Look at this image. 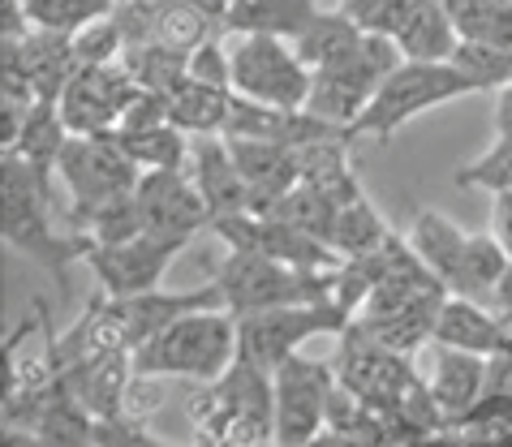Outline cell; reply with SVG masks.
<instances>
[{
    "label": "cell",
    "mask_w": 512,
    "mask_h": 447,
    "mask_svg": "<svg viewBox=\"0 0 512 447\" xmlns=\"http://www.w3.org/2000/svg\"><path fill=\"white\" fill-rule=\"evenodd\" d=\"M186 417L198 443H233V447L276 443L272 370L237 357L216 383H198V392L186 400Z\"/></svg>",
    "instance_id": "6da1fadb"
},
{
    "label": "cell",
    "mask_w": 512,
    "mask_h": 447,
    "mask_svg": "<svg viewBox=\"0 0 512 447\" xmlns=\"http://www.w3.org/2000/svg\"><path fill=\"white\" fill-rule=\"evenodd\" d=\"M0 233L9 250L39 263L56 284H65V271L78 263V237H61L52 224L56 215V181L22 160L5 155V177H0Z\"/></svg>",
    "instance_id": "7a4b0ae2"
},
{
    "label": "cell",
    "mask_w": 512,
    "mask_h": 447,
    "mask_svg": "<svg viewBox=\"0 0 512 447\" xmlns=\"http://www.w3.org/2000/svg\"><path fill=\"white\" fill-rule=\"evenodd\" d=\"M237 362V319L229 310H194L134 349L138 379L216 383Z\"/></svg>",
    "instance_id": "3957f363"
},
{
    "label": "cell",
    "mask_w": 512,
    "mask_h": 447,
    "mask_svg": "<svg viewBox=\"0 0 512 447\" xmlns=\"http://www.w3.org/2000/svg\"><path fill=\"white\" fill-rule=\"evenodd\" d=\"M336 271H302V267L276 263V258L250 254V250H229L224 258H211L207 263V276L224 293V310L233 319L259 314V310L327 301L336 293Z\"/></svg>",
    "instance_id": "277c9868"
},
{
    "label": "cell",
    "mask_w": 512,
    "mask_h": 447,
    "mask_svg": "<svg viewBox=\"0 0 512 447\" xmlns=\"http://www.w3.org/2000/svg\"><path fill=\"white\" fill-rule=\"evenodd\" d=\"M461 95H478V86L452 61H401L371 95L362 117L349 125V142L388 147L396 138V129H405L414 117H422V112L452 104V99H461Z\"/></svg>",
    "instance_id": "5b68a950"
},
{
    "label": "cell",
    "mask_w": 512,
    "mask_h": 447,
    "mask_svg": "<svg viewBox=\"0 0 512 447\" xmlns=\"http://www.w3.org/2000/svg\"><path fill=\"white\" fill-rule=\"evenodd\" d=\"M56 181L65 190V220L82 233L104 207L134 198L142 168L125 155L117 134H69L56 160Z\"/></svg>",
    "instance_id": "8992f818"
},
{
    "label": "cell",
    "mask_w": 512,
    "mask_h": 447,
    "mask_svg": "<svg viewBox=\"0 0 512 447\" xmlns=\"http://www.w3.org/2000/svg\"><path fill=\"white\" fill-rule=\"evenodd\" d=\"M401 61L405 56L392 43V35H362V43L349 56H340V61L315 69L306 108L349 134V125L362 117L366 104H371V95L379 91L383 78H388Z\"/></svg>",
    "instance_id": "52a82bcc"
},
{
    "label": "cell",
    "mask_w": 512,
    "mask_h": 447,
    "mask_svg": "<svg viewBox=\"0 0 512 447\" xmlns=\"http://www.w3.org/2000/svg\"><path fill=\"white\" fill-rule=\"evenodd\" d=\"M358 319L353 310H345L336 297L310 301V306H280V310H259V314H241L237 319V357L276 370L280 362H289L293 353H302V344L319 336H345L349 323Z\"/></svg>",
    "instance_id": "ba28073f"
},
{
    "label": "cell",
    "mask_w": 512,
    "mask_h": 447,
    "mask_svg": "<svg viewBox=\"0 0 512 447\" xmlns=\"http://www.w3.org/2000/svg\"><path fill=\"white\" fill-rule=\"evenodd\" d=\"M233 91L267 108H306L310 99V69L289 39L276 35H237L233 43Z\"/></svg>",
    "instance_id": "9c48e42d"
},
{
    "label": "cell",
    "mask_w": 512,
    "mask_h": 447,
    "mask_svg": "<svg viewBox=\"0 0 512 447\" xmlns=\"http://www.w3.org/2000/svg\"><path fill=\"white\" fill-rule=\"evenodd\" d=\"M336 362L293 353L272 370L276 392V447H306L327 430V409L336 396Z\"/></svg>",
    "instance_id": "30bf717a"
},
{
    "label": "cell",
    "mask_w": 512,
    "mask_h": 447,
    "mask_svg": "<svg viewBox=\"0 0 512 447\" xmlns=\"http://www.w3.org/2000/svg\"><path fill=\"white\" fill-rule=\"evenodd\" d=\"M181 254H186V241H173L160 233H138L121 245H99L78 237V263L91 271L95 288H104L108 297H138V293H151V288H164V271Z\"/></svg>",
    "instance_id": "8fae6325"
},
{
    "label": "cell",
    "mask_w": 512,
    "mask_h": 447,
    "mask_svg": "<svg viewBox=\"0 0 512 447\" xmlns=\"http://www.w3.org/2000/svg\"><path fill=\"white\" fill-rule=\"evenodd\" d=\"M332 362H336L340 387H349L353 396H362L366 405H375L388 417L401 413L409 392L422 383L405 353H392L383 344H375L358 323H349V331L340 336V353Z\"/></svg>",
    "instance_id": "7c38bea8"
},
{
    "label": "cell",
    "mask_w": 512,
    "mask_h": 447,
    "mask_svg": "<svg viewBox=\"0 0 512 447\" xmlns=\"http://www.w3.org/2000/svg\"><path fill=\"white\" fill-rule=\"evenodd\" d=\"M229 250H250V254H267L276 263H289V267H302V271H336L345 258H340L327 241H315L302 228L284 224L280 215H224V220L211 224Z\"/></svg>",
    "instance_id": "4fadbf2b"
},
{
    "label": "cell",
    "mask_w": 512,
    "mask_h": 447,
    "mask_svg": "<svg viewBox=\"0 0 512 447\" xmlns=\"http://www.w3.org/2000/svg\"><path fill=\"white\" fill-rule=\"evenodd\" d=\"M134 99L138 82L125 74V65H82L69 78L56 112L69 125V134H112Z\"/></svg>",
    "instance_id": "5bb4252c"
},
{
    "label": "cell",
    "mask_w": 512,
    "mask_h": 447,
    "mask_svg": "<svg viewBox=\"0 0 512 447\" xmlns=\"http://www.w3.org/2000/svg\"><path fill=\"white\" fill-rule=\"evenodd\" d=\"M134 203L142 211L147 233L173 237V241H194L203 228H211V211L198 194V185L186 168H160V172H142Z\"/></svg>",
    "instance_id": "9a60e30c"
},
{
    "label": "cell",
    "mask_w": 512,
    "mask_h": 447,
    "mask_svg": "<svg viewBox=\"0 0 512 447\" xmlns=\"http://www.w3.org/2000/svg\"><path fill=\"white\" fill-rule=\"evenodd\" d=\"M69 396L87 409L95 422H117V417H130L134 405V387H138V370H134V353L117 349L104 357H91L74 370L61 374Z\"/></svg>",
    "instance_id": "2e32d148"
},
{
    "label": "cell",
    "mask_w": 512,
    "mask_h": 447,
    "mask_svg": "<svg viewBox=\"0 0 512 447\" xmlns=\"http://www.w3.org/2000/svg\"><path fill=\"white\" fill-rule=\"evenodd\" d=\"M233 164L250 190V211L267 215L284 194L302 181V164H297V147L284 142H259V138H229Z\"/></svg>",
    "instance_id": "e0dca14e"
},
{
    "label": "cell",
    "mask_w": 512,
    "mask_h": 447,
    "mask_svg": "<svg viewBox=\"0 0 512 447\" xmlns=\"http://www.w3.org/2000/svg\"><path fill=\"white\" fill-rule=\"evenodd\" d=\"M512 323L504 314H495L487 301L448 293L444 306L435 314V340L439 349H461V353H478V357H495L504 353Z\"/></svg>",
    "instance_id": "ac0fdd59"
},
{
    "label": "cell",
    "mask_w": 512,
    "mask_h": 447,
    "mask_svg": "<svg viewBox=\"0 0 512 447\" xmlns=\"http://www.w3.org/2000/svg\"><path fill=\"white\" fill-rule=\"evenodd\" d=\"M186 172L194 177L198 194H203V203L211 211V224L224 220V215H246L250 211V190H246V181H241V172L233 164L229 138H220V134L194 138Z\"/></svg>",
    "instance_id": "d6986e66"
},
{
    "label": "cell",
    "mask_w": 512,
    "mask_h": 447,
    "mask_svg": "<svg viewBox=\"0 0 512 447\" xmlns=\"http://www.w3.org/2000/svg\"><path fill=\"white\" fill-rule=\"evenodd\" d=\"M392 43L405 61H452L461 31L444 0H405L401 18L392 26Z\"/></svg>",
    "instance_id": "ffe728a7"
},
{
    "label": "cell",
    "mask_w": 512,
    "mask_h": 447,
    "mask_svg": "<svg viewBox=\"0 0 512 447\" xmlns=\"http://www.w3.org/2000/svg\"><path fill=\"white\" fill-rule=\"evenodd\" d=\"M18 61L31 78V91L39 104H61L69 78L78 74V61H74V39L69 35H56V31H39L31 26L22 39H5Z\"/></svg>",
    "instance_id": "44dd1931"
},
{
    "label": "cell",
    "mask_w": 512,
    "mask_h": 447,
    "mask_svg": "<svg viewBox=\"0 0 512 447\" xmlns=\"http://www.w3.org/2000/svg\"><path fill=\"white\" fill-rule=\"evenodd\" d=\"M487 379H491V357L478 353H461V349H439L435 344V362H431V387L435 405L444 409V417L452 426L487 396Z\"/></svg>",
    "instance_id": "7402d4cb"
},
{
    "label": "cell",
    "mask_w": 512,
    "mask_h": 447,
    "mask_svg": "<svg viewBox=\"0 0 512 447\" xmlns=\"http://www.w3.org/2000/svg\"><path fill=\"white\" fill-rule=\"evenodd\" d=\"M323 5L319 0H233L224 13V31L229 35H276L297 43V35L310 26Z\"/></svg>",
    "instance_id": "603a6c76"
},
{
    "label": "cell",
    "mask_w": 512,
    "mask_h": 447,
    "mask_svg": "<svg viewBox=\"0 0 512 447\" xmlns=\"http://www.w3.org/2000/svg\"><path fill=\"white\" fill-rule=\"evenodd\" d=\"M349 138H323V142H310V147L297 151V164H302V185L319 190L323 198H332L336 207H349L366 194L362 181L353 177V164H349Z\"/></svg>",
    "instance_id": "cb8c5ba5"
},
{
    "label": "cell",
    "mask_w": 512,
    "mask_h": 447,
    "mask_svg": "<svg viewBox=\"0 0 512 447\" xmlns=\"http://www.w3.org/2000/svg\"><path fill=\"white\" fill-rule=\"evenodd\" d=\"M233 95L237 91H224V86H207L198 78H186L181 86L164 95L168 104V121L177 129H186L190 138H211L229 129V112H233Z\"/></svg>",
    "instance_id": "d4e9b609"
},
{
    "label": "cell",
    "mask_w": 512,
    "mask_h": 447,
    "mask_svg": "<svg viewBox=\"0 0 512 447\" xmlns=\"http://www.w3.org/2000/svg\"><path fill=\"white\" fill-rule=\"evenodd\" d=\"M465 241H469L465 228L435 207H418L414 220H409V245H414L422 263L448 284V293H452V276H457V267H461Z\"/></svg>",
    "instance_id": "484cf974"
},
{
    "label": "cell",
    "mask_w": 512,
    "mask_h": 447,
    "mask_svg": "<svg viewBox=\"0 0 512 447\" xmlns=\"http://www.w3.org/2000/svg\"><path fill=\"white\" fill-rule=\"evenodd\" d=\"M439 306H444V301H426V306H405V310H388V314H358L353 323H358L375 344H383V349L414 357L422 344L435 340Z\"/></svg>",
    "instance_id": "4316f807"
},
{
    "label": "cell",
    "mask_w": 512,
    "mask_h": 447,
    "mask_svg": "<svg viewBox=\"0 0 512 447\" xmlns=\"http://www.w3.org/2000/svg\"><path fill=\"white\" fill-rule=\"evenodd\" d=\"M125 155L142 168V172H160V168H186L190 164V147L194 138L186 129H177L173 121L160 125H142V129H112Z\"/></svg>",
    "instance_id": "83f0119b"
},
{
    "label": "cell",
    "mask_w": 512,
    "mask_h": 447,
    "mask_svg": "<svg viewBox=\"0 0 512 447\" xmlns=\"http://www.w3.org/2000/svg\"><path fill=\"white\" fill-rule=\"evenodd\" d=\"M190 56L194 52L168 48V43H130L121 56V65H125V74L138 82V91L168 95L173 86H181L190 78Z\"/></svg>",
    "instance_id": "f1b7e54d"
},
{
    "label": "cell",
    "mask_w": 512,
    "mask_h": 447,
    "mask_svg": "<svg viewBox=\"0 0 512 447\" xmlns=\"http://www.w3.org/2000/svg\"><path fill=\"white\" fill-rule=\"evenodd\" d=\"M362 35H366L362 26H353L340 9H319L315 18H310L306 31L297 35L293 48L310 69H323V65L340 61V56H349L362 43Z\"/></svg>",
    "instance_id": "f546056e"
},
{
    "label": "cell",
    "mask_w": 512,
    "mask_h": 447,
    "mask_svg": "<svg viewBox=\"0 0 512 447\" xmlns=\"http://www.w3.org/2000/svg\"><path fill=\"white\" fill-rule=\"evenodd\" d=\"M504 267H508V254H504L500 241H495L491 233H469L461 267H457V276H452V293L474 297V301H491Z\"/></svg>",
    "instance_id": "4dcf8cb0"
},
{
    "label": "cell",
    "mask_w": 512,
    "mask_h": 447,
    "mask_svg": "<svg viewBox=\"0 0 512 447\" xmlns=\"http://www.w3.org/2000/svg\"><path fill=\"white\" fill-rule=\"evenodd\" d=\"M392 237V228L383 224L379 207L371 203V198H358V203L340 207L336 211V228H332V250L340 258H362V254H375L383 241Z\"/></svg>",
    "instance_id": "1f68e13d"
},
{
    "label": "cell",
    "mask_w": 512,
    "mask_h": 447,
    "mask_svg": "<svg viewBox=\"0 0 512 447\" xmlns=\"http://www.w3.org/2000/svg\"><path fill=\"white\" fill-rule=\"evenodd\" d=\"M117 9H121V0H22L26 22L39 26V31H56V35H78L82 26L112 18Z\"/></svg>",
    "instance_id": "d6a6232c"
},
{
    "label": "cell",
    "mask_w": 512,
    "mask_h": 447,
    "mask_svg": "<svg viewBox=\"0 0 512 447\" xmlns=\"http://www.w3.org/2000/svg\"><path fill=\"white\" fill-rule=\"evenodd\" d=\"M336 203L332 198H323L319 190H310V185L297 181L289 194L280 198V203L267 211V215H280L284 224H293V228H302V233H310L315 241H327L332 245V228H336Z\"/></svg>",
    "instance_id": "836d02e7"
},
{
    "label": "cell",
    "mask_w": 512,
    "mask_h": 447,
    "mask_svg": "<svg viewBox=\"0 0 512 447\" xmlns=\"http://www.w3.org/2000/svg\"><path fill=\"white\" fill-rule=\"evenodd\" d=\"M452 185L465 194H504L512 190V134H495V142L487 151L478 155V160L461 164L457 172H452Z\"/></svg>",
    "instance_id": "e575fe53"
},
{
    "label": "cell",
    "mask_w": 512,
    "mask_h": 447,
    "mask_svg": "<svg viewBox=\"0 0 512 447\" xmlns=\"http://www.w3.org/2000/svg\"><path fill=\"white\" fill-rule=\"evenodd\" d=\"M452 65L478 86V91H500L512 82V52L491 48V43L478 39H461L457 52H452Z\"/></svg>",
    "instance_id": "d590c367"
},
{
    "label": "cell",
    "mask_w": 512,
    "mask_h": 447,
    "mask_svg": "<svg viewBox=\"0 0 512 447\" xmlns=\"http://www.w3.org/2000/svg\"><path fill=\"white\" fill-rule=\"evenodd\" d=\"M69 39H74L78 69L82 65H121L125 48H130V39H125V26H121L117 13H112V18H99L91 26H82V31L69 35Z\"/></svg>",
    "instance_id": "8d00e7d4"
},
{
    "label": "cell",
    "mask_w": 512,
    "mask_h": 447,
    "mask_svg": "<svg viewBox=\"0 0 512 447\" xmlns=\"http://www.w3.org/2000/svg\"><path fill=\"white\" fill-rule=\"evenodd\" d=\"M401 5L405 0H336V9L353 26H362L366 35H392L396 18H401Z\"/></svg>",
    "instance_id": "74e56055"
},
{
    "label": "cell",
    "mask_w": 512,
    "mask_h": 447,
    "mask_svg": "<svg viewBox=\"0 0 512 447\" xmlns=\"http://www.w3.org/2000/svg\"><path fill=\"white\" fill-rule=\"evenodd\" d=\"M190 78L233 91V52H229V43H224V39H207L203 48L190 56Z\"/></svg>",
    "instance_id": "f35d334b"
},
{
    "label": "cell",
    "mask_w": 512,
    "mask_h": 447,
    "mask_svg": "<svg viewBox=\"0 0 512 447\" xmlns=\"http://www.w3.org/2000/svg\"><path fill=\"white\" fill-rule=\"evenodd\" d=\"M99 447H173L164 443L160 435H151L147 422H138V417H117V422H99L95 430Z\"/></svg>",
    "instance_id": "ab89813d"
},
{
    "label": "cell",
    "mask_w": 512,
    "mask_h": 447,
    "mask_svg": "<svg viewBox=\"0 0 512 447\" xmlns=\"http://www.w3.org/2000/svg\"><path fill=\"white\" fill-rule=\"evenodd\" d=\"M487 233L504 245V254L512 258V190L491 194V228Z\"/></svg>",
    "instance_id": "60d3db41"
},
{
    "label": "cell",
    "mask_w": 512,
    "mask_h": 447,
    "mask_svg": "<svg viewBox=\"0 0 512 447\" xmlns=\"http://www.w3.org/2000/svg\"><path fill=\"white\" fill-rule=\"evenodd\" d=\"M448 5V13H452V22H457V31H461V39L474 31V26L487 18V13L500 5V0H444Z\"/></svg>",
    "instance_id": "b9f144b4"
},
{
    "label": "cell",
    "mask_w": 512,
    "mask_h": 447,
    "mask_svg": "<svg viewBox=\"0 0 512 447\" xmlns=\"http://www.w3.org/2000/svg\"><path fill=\"white\" fill-rule=\"evenodd\" d=\"M487 306L512 323V258H508V267H504V276H500V284H495V293H491Z\"/></svg>",
    "instance_id": "7bdbcfd3"
},
{
    "label": "cell",
    "mask_w": 512,
    "mask_h": 447,
    "mask_svg": "<svg viewBox=\"0 0 512 447\" xmlns=\"http://www.w3.org/2000/svg\"><path fill=\"white\" fill-rule=\"evenodd\" d=\"M495 134H512V82L495 91Z\"/></svg>",
    "instance_id": "ee69618b"
},
{
    "label": "cell",
    "mask_w": 512,
    "mask_h": 447,
    "mask_svg": "<svg viewBox=\"0 0 512 447\" xmlns=\"http://www.w3.org/2000/svg\"><path fill=\"white\" fill-rule=\"evenodd\" d=\"M306 447H371V443H362V439H353V435H340V430L327 426L323 435H315V439H310Z\"/></svg>",
    "instance_id": "f6af8a7d"
},
{
    "label": "cell",
    "mask_w": 512,
    "mask_h": 447,
    "mask_svg": "<svg viewBox=\"0 0 512 447\" xmlns=\"http://www.w3.org/2000/svg\"><path fill=\"white\" fill-rule=\"evenodd\" d=\"M5 447H44L31 426H5Z\"/></svg>",
    "instance_id": "bcb514c9"
},
{
    "label": "cell",
    "mask_w": 512,
    "mask_h": 447,
    "mask_svg": "<svg viewBox=\"0 0 512 447\" xmlns=\"http://www.w3.org/2000/svg\"><path fill=\"white\" fill-rule=\"evenodd\" d=\"M198 5H203V9H211V13H216V18H224V13H229V5H233V0H198Z\"/></svg>",
    "instance_id": "7dc6e473"
},
{
    "label": "cell",
    "mask_w": 512,
    "mask_h": 447,
    "mask_svg": "<svg viewBox=\"0 0 512 447\" xmlns=\"http://www.w3.org/2000/svg\"><path fill=\"white\" fill-rule=\"evenodd\" d=\"M194 447H233V443H194ZM259 447H276V443H259Z\"/></svg>",
    "instance_id": "c3c4849f"
}]
</instances>
